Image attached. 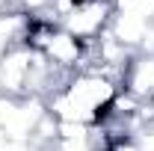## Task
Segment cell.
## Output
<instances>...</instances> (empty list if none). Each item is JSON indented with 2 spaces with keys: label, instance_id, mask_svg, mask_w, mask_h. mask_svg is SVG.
I'll use <instances>...</instances> for the list:
<instances>
[{
  "label": "cell",
  "instance_id": "obj_6",
  "mask_svg": "<svg viewBox=\"0 0 154 151\" xmlns=\"http://www.w3.org/2000/svg\"><path fill=\"white\" fill-rule=\"evenodd\" d=\"M148 27H151V21L142 18V15H136V12H119L116 9L113 21H110V36L119 39L125 48H131V51H139L142 48V42H145V33H148Z\"/></svg>",
  "mask_w": 154,
  "mask_h": 151
},
{
  "label": "cell",
  "instance_id": "obj_5",
  "mask_svg": "<svg viewBox=\"0 0 154 151\" xmlns=\"http://www.w3.org/2000/svg\"><path fill=\"white\" fill-rule=\"evenodd\" d=\"M122 92L134 95L136 101H154V57L151 54H139L128 62L125 77H122Z\"/></svg>",
  "mask_w": 154,
  "mask_h": 151
},
{
  "label": "cell",
  "instance_id": "obj_3",
  "mask_svg": "<svg viewBox=\"0 0 154 151\" xmlns=\"http://www.w3.org/2000/svg\"><path fill=\"white\" fill-rule=\"evenodd\" d=\"M36 51L27 45H15L0 59V92L12 98H30V74H33Z\"/></svg>",
  "mask_w": 154,
  "mask_h": 151
},
{
  "label": "cell",
  "instance_id": "obj_8",
  "mask_svg": "<svg viewBox=\"0 0 154 151\" xmlns=\"http://www.w3.org/2000/svg\"><path fill=\"white\" fill-rule=\"evenodd\" d=\"M12 48H15V45H12V42H9V39L3 36V33H0V59L6 57V54H9V51H12Z\"/></svg>",
  "mask_w": 154,
  "mask_h": 151
},
{
  "label": "cell",
  "instance_id": "obj_1",
  "mask_svg": "<svg viewBox=\"0 0 154 151\" xmlns=\"http://www.w3.org/2000/svg\"><path fill=\"white\" fill-rule=\"evenodd\" d=\"M119 92H122V86L110 77L95 74V71H77L65 80L62 89L48 95L45 104L57 122H74V125L95 128L110 113Z\"/></svg>",
  "mask_w": 154,
  "mask_h": 151
},
{
  "label": "cell",
  "instance_id": "obj_7",
  "mask_svg": "<svg viewBox=\"0 0 154 151\" xmlns=\"http://www.w3.org/2000/svg\"><path fill=\"white\" fill-rule=\"evenodd\" d=\"M18 110H21V98H12V95H3V92H0V131H3V133L12 128Z\"/></svg>",
  "mask_w": 154,
  "mask_h": 151
},
{
  "label": "cell",
  "instance_id": "obj_4",
  "mask_svg": "<svg viewBox=\"0 0 154 151\" xmlns=\"http://www.w3.org/2000/svg\"><path fill=\"white\" fill-rule=\"evenodd\" d=\"M86 54H89V45L80 42V39H74L68 30H62V27H57L54 36L48 39V45L42 48V57L48 59L54 68L65 71V74H77V71H83V65H86Z\"/></svg>",
  "mask_w": 154,
  "mask_h": 151
},
{
  "label": "cell",
  "instance_id": "obj_2",
  "mask_svg": "<svg viewBox=\"0 0 154 151\" xmlns=\"http://www.w3.org/2000/svg\"><path fill=\"white\" fill-rule=\"evenodd\" d=\"M113 15H116L113 0H80L68 9V15L59 21V27L68 30L74 39L92 45L110 30Z\"/></svg>",
  "mask_w": 154,
  "mask_h": 151
}]
</instances>
